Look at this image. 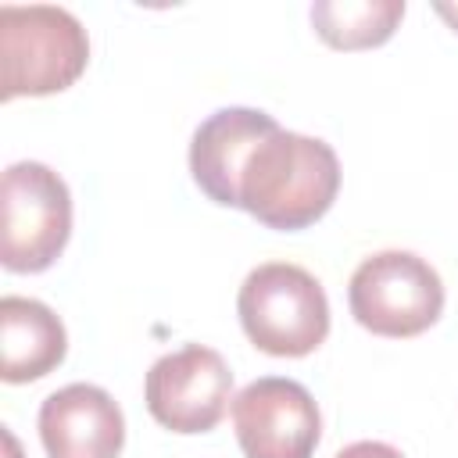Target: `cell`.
Segmentation results:
<instances>
[{
  "instance_id": "obj_1",
  "label": "cell",
  "mask_w": 458,
  "mask_h": 458,
  "mask_svg": "<svg viewBox=\"0 0 458 458\" xmlns=\"http://www.w3.org/2000/svg\"><path fill=\"white\" fill-rule=\"evenodd\" d=\"M340 193L336 150L304 132L272 129L247 157L236 186V204L261 225L297 233L315 225Z\"/></svg>"
},
{
  "instance_id": "obj_2",
  "label": "cell",
  "mask_w": 458,
  "mask_h": 458,
  "mask_svg": "<svg viewBox=\"0 0 458 458\" xmlns=\"http://www.w3.org/2000/svg\"><path fill=\"white\" fill-rule=\"evenodd\" d=\"M89 61L82 21L54 4L0 7V100L68 89Z\"/></svg>"
},
{
  "instance_id": "obj_3",
  "label": "cell",
  "mask_w": 458,
  "mask_h": 458,
  "mask_svg": "<svg viewBox=\"0 0 458 458\" xmlns=\"http://www.w3.org/2000/svg\"><path fill=\"white\" fill-rule=\"evenodd\" d=\"M236 315L247 340L276 358H304L329 336V301L322 283L290 261H265L247 272Z\"/></svg>"
},
{
  "instance_id": "obj_4",
  "label": "cell",
  "mask_w": 458,
  "mask_h": 458,
  "mask_svg": "<svg viewBox=\"0 0 458 458\" xmlns=\"http://www.w3.org/2000/svg\"><path fill=\"white\" fill-rule=\"evenodd\" d=\"M72 236V193L43 161H14L0 182V261L7 272L50 268Z\"/></svg>"
},
{
  "instance_id": "obj_5",
  "label": "cell",
  "mask_w": 458,
  "mask_h": 458,
  "mask_svg": "<svg viewBox=\"0 0 458 458\" xmlns=\"http://www.w3.org/2000/svg\"><path fill=\"white\" fill-rule=\"evenodd\" d=\"M351 315L361 329L390 340L426 333L444 311L437 268L411 250H379L365 258L347 283Z\"/></svg>"
},
{
  "instance_id": "obj_6",
  "label": "cell",
  "mask_w": 458,
  "mask_h": 458,
  "mask_svg": "<svg viewBox=\"0 0 458 458\" xmlns=\"http://www.w3.org/2000/svg\"><path fill=\"white\" fill-rule=\"evenodd\" d=\"M233 397V372L225 358L204 344H186L161 354L147 379V411L172 433H208L222 422Z\"/></svg>"
},
{
  "instance_id": "obj_7",
  "label": "cell",
  "mask_w": 458,
  "mask_h": 458,
  "mask_svg": "<svg viewBox=\"0 0 458 458\" xmlns=\"http://www.w3.org/2000/svg\"><path fill=\"white\" fill-rule=\"evenodd\" d=\"M233 429L243 458H311L322 415L304 383L261 376L233 397Z\"/></svg>"
},
{
  "instance_id": "obj_8",
  "label": "cell",
  "mask_w": 458,
  "mask_h": 458,
  "mask_svg": "<svg viewBox=\"0 0 458 458\" xmlns=\"http://www.w3.org/2000/svg\"><path fill=\"white\" fill-rule=\"evenodd\" d=\"M39 440L50 458H118L125 419L93 383H68L39 404Z\"/></svg>"
},
{
  "instance_id": "obj_9",
  "label": "cell",
  "mask_w": 458,
  "mask_h": 458,
  "mask_svg": "<svg viewBox=\"0 0 458 458\" xmlns=\"http://www.w3.org/2000/svg\"><path fill=\"white\" fill-rule=\"evenodd\" d=\"M272 129H279V122L258 107H222L208 114L190 140V172L200 193L222 208H240L236 204L240 172L250 150Z\"/></svg>"
},
{
  "instance_id": "obj_10",
  "label": "cell",
  "mask_w": 458,
  "mask_h": 458,
  "mask_svg": "<svg viewBox=\"0 0 458 458\" xmlns=\"http://www.w3.org/2000/svg\"><path fill=\"white\" fill-rule=\"evenodd\" d=\"M68 333L61 318L32 297L7 293L0 301V376L7 383H32L64 361Z\"/></svg>"
},
{
  "instance_id": "obj_11",
  "label": "cell",
  "mask_w": 458,
  "mask_h": 458,
  "mask_svg": "<svg viewBox=\"0 0 458 458\" xmlns=\"http://www.w3.org/2000/svg\"><path fill=\"white\" fill-rule=\"evenodd\" d=\"M404 18V0H318L311 25L333 50H369L394 36Z\"/></svg>"
},
{
  "instance_id": "obj_12",
  "label": "cell",
  "mask_w": 458,
  "mask_h": 458,
  "mask_svg": "<svg viewBox=\"0 0 458 458\" xmlns=\"http://www.w3.org/2000/svg\"><path fill=\"white\" fill-rule=\"evenodd\" d=\"M336 458H404V454L394 444H383V440H354Z\"/></svg>"
},
{
  "instance_id": "obj_13",
  "label": "cell",
  "mask_w": 458,
  "mask_h": 458,
  "mask_svg": "<svg viewBox=\"0 0 458 458\" xmlns=\"http://www.w3.org/2000/svg\"><path fill=\"white\" fill-rule=\"evenodd\" d=\"M437 14H440L454 32H458V4H437Z\"/></svg>"
},
{
  "instance_id": "obj_14",
  "label": "cell",
  "mask_w": 458,
  "mask_h": 458,
  "mask_svg": "<svg viewBox=\"0 0 458 458\" xmlns=\"http://www.w3.org/2000/svg\"><path fill=\"white\" fill-rule=\"evenodd\" d=\"M4 444H7V458H18V440L11 433H4Z\"/></svg>"
}]
</instances>
